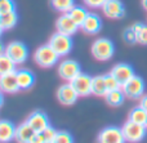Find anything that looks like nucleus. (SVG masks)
Returning <instances> with one entry per match:
<instances>
[{"label":"nucleus","instance_id":"nucleus-1","mask_svg":"<svg viewBox=\"0 0 147 143\" xmlns=\"http://www.w3.org/2000/svg\"><path fill=\"white\" fill-rule=\"evenodd\" d=\"M34 59L40 67L49 68L58 62L59 56L49 44H45L36 49V52L34 53Z\"/></svg>","mask_w":147,"mask_h":143},{"label":"nucleus","instance_id":"nucleus-2","mask_svg":"<svg viewBox=\"0 0 147 143\" xmlns=\"http://www.w3.org/2000/svg\"><path fill=\"white\" fill-rule=\"evenodd\" d=\"M114 53H115V45L110 39H105V38L97 39L93 43V45H92V54H93V57L97 61L101 62L109 61V59H111L114 57Z\"/></svg>","mask_w":147,"mask_h":143},{"label":"nucleus","instance_id":"nucleus-3","mask_svg":"<svg viewBox=\"0 0 147 143\" xmlns=\"http://www.w3.org/2000/svg\"><path fill=\"white\" fill-rule=\"evenodd\" d=\"M49 45L54 49V50L58 53L59 57L67 56V54L71 52L72 49V39L70 35H66V34H62L57 31L56 34H53L49 40Z\"/></svg>","mask_w":147,"mask_h":143},{"label":"nucleus","instance_id":"nucleus-4","mask_svg":"<svg viewBox=\"0 0 147 143\" xmlns=\"http://www.w3.org/2000/svg\"><path fill=\"white\" fill-rule=\"evenodd\" d=\"M124 138L127 142L138 143L146 137V126L141 124H136L133 121L128 120L121 128Z\"/></svg>","mask_w":147,"mask_h":143},{"label":"nucleus","instance_id":"nucleus-5","mask_svg":"<svg viewBox=\"0 0 147 143\" xmlns=\"http://www.w3.org/2000/svg\"><path fill=\"white\" fill-rule=\"evenodd\" d=\"M8 57L13 59L17 64H21L26 62L28 57V49L22 41H10L4 49H3Z\"/></svg>","mask_w":147,"mask_h":143},{"label":"nucleus","instance_id":"nucleus-6","mask_svg":"<svg viewBox=\"0 0 147 143\" xmlns=\"http://www.w3.org/2000/svg\"><path fill=\"white\" fill-rule=\"evenodd\" d=\"M145 88H146V85H145V81H143L142 77L134 75L129 81L123 85L121 89L124 90L125 97L130 98V99H138V98L143 97V94H145Z\"/></svg>","mask_w":147,"mask_h":143},{"label":"nucleus","instance_id":"nucleus-7","mask_svg":"<svg viewBox=\"0 0 147 143\" xmlns=\"http://www.w3.org/2000/svg\"><path fill=\"white\" fill-rule=\"evenodd\" d=\"M92 80H93V77L80 72L75 79H72L70 81V84L78 92L79 97H86V95L92 94Z\"/></svg>","mask_w":147,"mask_h":143},{"label":"nucleus","instance_id":"nucleus-8","mask_svg":"<svg viewBox=\"0 0 147 143\" xmlns=\"http://www.w3.org/2000/svg\"><path fill=\"white\" fill-rule=\"evenodd\" d=\"M80 72H81L80 64L76 61H72V59L62 61L58 66V75L66 81H71Z\"/></svg>","mask_w":147,"mask_h":143},{"label":"nucleus","instance_id":"nucleus-9","mask_svg":"<svg viewBox=\"0 0 147 143\" xmlns=\"http://www.w3.org/2000/svg\"><path fill=\"white\" fill-rule=\"evenodd\" d=\"M127 142L124 138L123 130L116 126H107L99 133L98 143H124Z\"/></svg>","mask_w":147,"mask_h":143},{"label":"nucleus","instance_id":"nucleus-10","mask_svg":"<svg viewBox=\"0 0 147 143\" xmlns=\"http://www.w3.org/2000/svg\"><path fill=\"white\" fill-rule=\"evenodd\" d=\"M103 14L111 19H119L125 15V8L120 0H107L102 7Z\"/></svg>","mask_w":147,"mask_h":143},{"label":"nucleus","instance_id":"nucleus-11","mask_svg":"<svg viewBox=\"0 0 147 143\" xmlns=\"http://www.w3.org/2000/svg\"><path fill=\"white\" fill-rule=\"evenodd\" d=\"M110 74H112L115 77H116V80L120 83V85H124L125 83H128L130 79H132L133 76H134V68H133L130 64L128 63H117L115 64L114 67H112L111 72Z\"/></svg>","mask_w":147,"mask_h":143},{"label":"nucleus","instance_id":"nucleus-12","mask_svg":"<svg viewBox=\"0 0 147 143\" xmlns=\"http://www.w3.org/2000/svg\"><path fill=\"white\" fill-rule=\"evenodd\" d=\"M26 123L34 129L35 133H41V132L45 130V129L51 125L48 116L44 112H41V111H35V112H32L27 117Z\"/></svg>","mask_w":147,"mask_h":143},{"label":"nucleus","instance_id":"nucleus-13","mask_svg":"<svg viewBox=\"0 0 147 143\" xmlns=\"http://www.w3.org/2000/svg\"><path fill=\"white\" fill-rule=\"evenodd\" d=\"M79 27H80V26L70 17L69 13H63L56 22L57 31L62 32V34H66V35H70V36H72L74 34L78 31Z\"/></svg>","mask_w":147,"mask_h":143},{"label":"nucleus","instance_id":"nucleus-14","mask_svg":"<svg viewBox=\"0 0 147 143\" xmlns=\"http://www.w3.org/2000/svg\"><path fill=\"white\" fill-rule=\"evenodd\" d=\"M79 98V94L71 84H63L58 88L57 90V99L62 103V105H72L76 102V99Z\"/></svg>","mask_w":147,"mask_h":143},{"label":"nucleus","instance_id":"nucleus-15","mask_svg":"<svg viewBox=\"0 0 147 143\" xmlns=\"http://www.w3.org/2000/svg\"><path fill=\"white\" fill-rule=\"evenodd\" d=\"M0 88L4 93H17L18 90H21L16 71L0 76Z\"/></svg>","mask_w":147,"mask_h":143},{"label":"nucleus","instance_id":"nucleus-16","mask_svg":"<svg viewBox=\"0 0 147 143\" xmlns=\"http://www.w3.org/2000/svg\"><path fill=\"white\" fill-rule=\"evenodd\" d=\"M102 28V21L99 18L98 14L96 13H89L86 15L85 21L81 25V30L85 34H89V35H96L101 31Z\"/></svg>","mask_w":147,"mask_h":143},{"label":"nucleus","instance_id":"nucleus-17","mask_svg":"<svg viewBox=\"0 0 147 143\" xmlns=\"http://www.w3.org/2000/svg\"><path fill=\"white\" fill-rule=\"evenodd\" d=\"M16 126L10 121L1 120L0 121V142L8 143L16 138Z\"/></svg>","mask_w":147,"mask_h":143},{"label":"nucleus","instance_id":"nucleus-18","mask_svg":"<svg viewBox=\"0 0 147 143\" xmlns=\"http://www.w3.org/2000/svg\"><path fill=\"white\" fill-rule=\"evenodd\" d=\"M16 74H17V80L21 90H27L32 88L34 83H35V76L32 72L28 70H18L16 71Z\"/></svg>","mask_w":147,"mask_h":143},{"label":"nucleus","instance_id":"nucleus-19","mask_svg":"<svg viewBox=\"0 0 147 143\" xmlns=\"http://www.w3.org/2000/svg\"><path fill=\"white\" fill-rule=\"evenodd\" d=\"M34 134H35L34 129L25 121V123L21 124L20 126H17V129H16V138L14 139L18 143H28L30 142V139L32 138Z\"/></svg>","mask_w":147,"mask_h":143},{"label":"nucleus","instance_id":"nucleus-20","mask_svg":"<svg viewBox=\"0 0 147 143\" xmlns=\"http://www.w3.org/2000/svg\"><path fill=\"white\" fill-rule=\"evenodd\" d=\"M17 21H18V14L16 10L0 14V27H1L3 31L10 30V28H13L17 25Z\"/></svg>","mask_w":147,"mask_h":143},{"label":"nucleus","instance_id":"nucleus-21","mask_svg":"<svg viewBox=\"0 0 147 143\" xmlns=\"http://www.w3.org/2000/svg\"><path fill=\"white\" fill-rule=\"evenodd\" d=\"M92 93L94 95L98 97H105L107 94V88H106V83H105V75H98L94 76L92 80Z\"/></svg>","mask_w":147,"mask_h":143},{"label":"nucleus","instance_id":"nucleus-22","mask_svg":"<svg viewBox=\"0 0 147 143\" xmlns=\"http://www.w3.org/2000/svg\"><path fill=\"white\" fill-rule=\"evenodd\" d=\"M124 98H125V93L121 88H120V89H116V90L107 92V94L105 95L106 102L109 103L110 106H114V107L121 106V103L124 102Z\"/></svg>","mask_w":147,"mask_h":143},{"label":"nucleus","instance_id":"nucleus-23","mask_svg":"<svg viewBox=\"0 0 147 143\" xmlns=\"http://www.w3.org/2000/svg\"><path fill=\"white\" fill-rule=\"evenodd\" d=\"M16 64L17 63L3 52L1 56H0V74L4 75V74H9V72L17 71V70H16Z\"/></svg>","mask_w":147,"mask_h":143},{"label":"nucleus","instance_id":"nucleus-24","mask_svg":"<svg viewBox=\"0 0 147 143\" xmlns=\"http://www.w3.org/2000/svg\"><path fill=\"white\" fill-rule=\"evenodd\" d=\"M128 120L133 121L136 124H141V125L146 126V121H147V111L143 110L141 106H138L137 108L130 111L129 113V119Z\"/></svg>","mask_w":147,"mask_h":143},{"label":"nucleus","instance_id":"nucleus-25","mask_svg":"<svg viewBox=\"0 0 147 143\" xmlns=\"http://www.w3.org/2000/svg\"><path fill=\"white\" fill-rule=\"evenodd\" d=\"M88 14H89V12L85 9V8L78 7V5H75V7L69 12V15L75 21L76 23H78L79 26H80V27H81V25H83V22L85 21V18H86Z\"/></svg>","mask_w":147,"mask_h":143},{"label":"nucleus","instance_id":"nucleus-26","mask_svg":"<svg viewBox=\"0 0 147 143\" xmlns=\"http://www.w3.org/2000/svg\"><path fill=\"white\" fill-rule=\"evenodd\" d=\"M51 4L57 12L69 13L75 7V0H51Z\"/></svg>","mask_w":147,"mask_h":143},{"label":"nucleus","instance_id":"nucleus-27","mask_svg":"<svg viewBox=\"0 0 147 143\" xmlns=\"http://www.w3.org/2000/svg\"><path fill=\"white\" fill-rule=\"evenodd\" d=\"M105 83H106L107 92H111V90H116V89H120V88H121L120 83L117 81L116 77H115L112 74L105 75Z\"/></svg>","mask_w":147,"mask_h":143},{"label":"nucleus","instance_id":"nucleus-28","mask_svg":"<svg viewBox=\"0 0 147 143\" xmlns=\"http://www.w3.org/2000/svg\"><path fill=\"white\" fill-rule=\"evenodd\" d=\"M51 143H74V138L67 132H57L56 137Z\"/></svg>","mask_w":147,"mask_h":143},{"label":"nucleus","instance_id":"nucleus-29","mask_svg":"<svg viewBox=\"0 0 147 143\" xmlns=\"http://www.w3.org/2000/svg\"><path fill=\"white\" fill-rule=\"evenodd\" d=\"M16 10V4L13 0H1L0 1V14Z\"/></svg>","mask_w":147,"mask_h":143},{"label":"nucleus","instance_id":"nucleus-30","mask_svg":"<svg viewBox=\"0 0 147 143\" xmlns=\"http://www.w3.org/2000/svg\"><path fill=\"white\" fill-rule=\"evenodd\" d=\"M41 134H43V136H44V138H45L47 143H51V142L54 139V137H56L57 130H56V129H54V128H52L51 125H49L48 128L45 129V130H43V132H41Z\"/></svg>","mask_w":147,"mask_h":143},{"label":"nucleus","instance_id":"nucleus-31","mask_svg":"<svg viewBox=\"0 0 147 143\" xmlns=\"http://www.w3.org/2000/svg\"><path fill=\"white\" fill-rule=\"evenodd\" d=\"M137 43L142 44V45H147V26L143 25L141 27L140 32L137 34Z\"/></svg>","mask_w":147,"mask_h":143},{"label":"nucleus","instance_id":"nucleus-32","mask_svg":"<svg viewBox=\"0 0 147 143\" xmlns=\"http://www.w3.org/2000/svg\"><path fill=\"white\" fill-rule=\"evenodd\" d=\"M124 39L128 41L129 44H134L137 43V35H136L134 30L132 27H129L128 30L124 31Z\"/></svg>","mask_w":147,"mask_h":143},{"label":"nucleus","instance_id":"nucleus-33","mask_svg":"<svg viewBox=\"0 0 147 143\" xmlns=\"http://www.w3.org/2000/svg\"><path fill=\"white\" fill-rule=\"evenodd\" d=\"M106 1H107V0H84V3H85L89 8H93V9L102 8Z\"/></svg>","mask_w":147,"mask_h":143},{"label":"nucleus","instance_id":"nucleus-34","mask_svg":"<svg viewBox=\"0 0 147 143\" xmlns=\"http://www.w3.org/2000/svg\"><path fill=\"white\" fill-rule=\"evenodd\" d=\"M28 143H47V141H45V138H44V136L41 133H35Z\"/></svg>","mask_w":147,"mask_h":143},{"label":"nucleus","instance_id":"nucleus-35","mask_svg":"<svg viewBox=\"0 0 147 143\" xmlns=\"http://www.w3.org/2000/svg\"><path fill=\"white\" fill-rule=\"evenodd\" d=\"M140 106L143 108L145 111H147V94L146 95H143L142 98H141V101H140Z\"/></svg>","mask_w":147,"mask_h":143},{"label":"nucleus","instance_id":"nucleus-36","mask_svg":"<svg viewBox=\"0 0 147 143\" xmlns=\"http://www.w3.org/2000/svg\"><path fill=\"white\" fill-rule=\"evenodd\" d=\"M142 5H143V8L147 10V0H142Z\"/></svg>","mask_w":147,"mask_h":143},{"label":"nucleus","instance_id":"nucleus-37","mask_svg":"<svg viewBox=\"0 0 147 143\" xmlns=\"http://www.w3.org/2000/svg\"><path fill=\"white\" fill-rule=\"evenodd\" d=\"M146 128H147V121H146Z\"/></svg>","mask_w":147,"mask_h":143}]
</instances>
